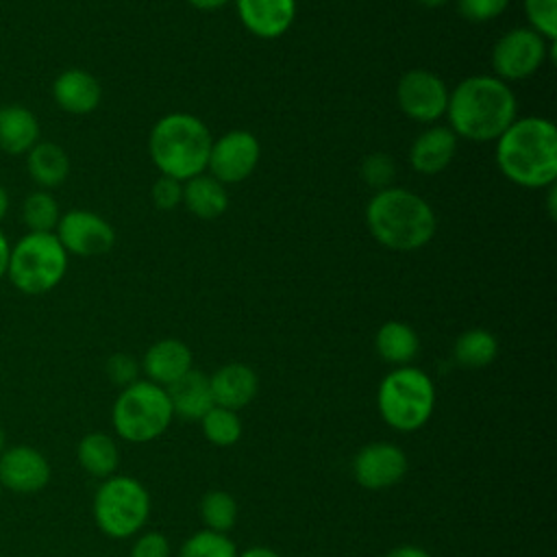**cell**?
Segmentation results:
<instances>
[{
  "instance_id": "obj_1",
  "label": "cell",
  "mask_w": 557,
  "mask_h": 557,
  "mask_svg": "<svg viewBox=\"0 0 557 557\" xmlns=\"http://www.w3.org/2000/svg\"><path fill=\"white\" fill-rule=\"evenodd\" d=\"M500 174L524 189H546L557 178V128L548 117H516L496 139Z\"/></svg>"
},
{
  "instance_id": "obj_2",
  "label": "cell",
  "mask_w": 557,
  "mask_h": 557,
  "mask_svg": "<svg viewBox=\"0 0 557 557\" xmlns=\"http://www.w3.org/2000/svg\"><path fill=\"white\" fill-rule=\"evenodd\" d=\"M518 102L509 83L494 74H474L448 94V128L468 141H496L518 117Z\"/></svg>"
},
{
  "instance_id": "obj_3",
  "label": "cell",
  "mask_w": 557,
  "mask_h": 557,
  "mask_svg": "<svg viewBox=\"0 0 557 557\" xmlns=\"http://www.w3.org/2000/svg\"><path fill=\"white\" fill-rule=\"evenodd\" d=\"M366 226L383 248L413 252L433 239L437 218L420 194L392 185L368 200Z\"/></svg>"
},
{
  "instance_id": "obj_4",
  "label": "cell",
  "mask_w": 557,
  "mask_h": 557,
  "mask_svg": "<svg viewBox=\"0 0 557 557\" xmlns=\"http://www.w3.org/2000/svg\"><path fill=\"white\" fill-rule=\"evenodd\" d=\"M211 131L207 124L185 111H174L154 122L148 135V154L161 176L185 183L207 172L211 152Z\"/></svg>"
},
{
  "instance_id": "obj_5",
  "label": "cell",
  "mask_w": 557,
  "mask_h": 557,
  "mask_svg": "<svg viewBox=\"0 0 557 557\" xmlns=\"http://www.w3.org/2000/svg\"><path fill=\"white\" fill-rule=\"evenodd\" d=\"M376 405L381 418L396 431L424 426L435 407V387L426 372L413 366H398L379 385Z\"/></svg>"
},
{
  "instance_id": "obj_6",
  "label": "cell",
  "mask_w": 557,
  "mask_h": 557,
  "mask_svg": "<svg viewBox=\"0 0 557 557\" xmlns=\"http://www.w3.org/2000/svg\"><path fill=\"white\" fill-rule=\"evenodd\" d=\"M67 252L54 233H26L9 255L7 276L15 289L39 296L54 289L67 270Z\"/></svg>"
},
{
  "instance_id": "obj_7",
  "label": "cell",
  "mask_w": 557,
  "mask_h": 557,
  "mask_svg": "<svg viewBox=\"0 0 557 557\" xmlns=\"http://www.w3.org/2000/svg\"><path fill=\"white\" fill-rule=\"evenodd\" d=\"M174 411L165 387L152 381H135L122 387L111 409L115 433L133 444L157 440L172 422Z\"/></svg>"
},
{
  "instance_id": "obj_8",
  "label": "cell",
  "mask_w": 557,
  "mask_h": 557,
  "mask_svg": "<svg viewBox=\"0 0 557 557\" xmlns=\"http://www.w3.org/2000/svg\"><path fill=\"white\" fill-rule=\"evenodd\" d=\"M150 496L146 487L124 474H111L94 494V520L98 529L115 540L135 535L148 520Z\"/></svg>"
},
{
  "instance_id": "obj_9",
  "label": "cell",
  "mask_w": 557,
  "mask_h": 557,
  "mask_svg": "<svg viewBox=\"0 0 557 557\" xmlns=\"http://www.w3.org/2000/svg\"><path fill=\"white\" fill-rule=\"evenodd\" d=\"M555 57V41H546L529 26L505 30L492 46L494 76L505 83H516L533 76L544 61Z\"/></svg>"
},
{
  "instance_id": "obj_10",
  "label": "cell",
  "mask_w": 557,
  "mask_h": 557,
  "mask_svg": "<svg viewBox=\"0 0 557 557\" xmlns=\"http://www.w3.org/2000/svg\"><path fill=\"white\" fill-rule=\"evenodd\" d=\"M448 94L444 78L431 70L413 67L398 78L396 102L398 109L413 122L435 124L446 115Z\"/></svg>"
},
{
  "instance_id": "obj_11",
  "label": "cell",
  "mask_w": 557,
  "mask_h": 557,
  "mask_svg": "<svg viewBox=\"0 0 557 557\" xmlns=\"http://www.w3.org/2000/svg\"><path fill=\"white\" fill-rule=\"evenodd\" d=\"M261 159V144L257 135L244 128H233L213 139L207 170L222 185L246 181Z\"/></svg>"
},
{
  "instance_id": "obj_12",
  "label": "cell",
  "mask_w": 557,
  "mask_h": 557,
  "mask_svg": "<svg viewBox=\"0 0 557 557\" xmlns=\"http://www.w3.org/2000/svg\"><path fill=\"white\" fill-rule=\"evenodd\" d=\"M54 235L63 250L76 257H100L115 244L113 226L100 213L89 209L65 211L57 222Z\"/></svg>"
},
{
  "instance_id": "obj_13",
  "label": "cell",
  "mask_w": 557,
  "mask_h": 557,
  "mask_svg": "<svg viewBox=\"0 0 557 557\" xmlns=\"http://www.w3.org/2000/svg\"><path fill=\"white\" fill-rule=\"evenodd\" d=\"M50 481V463L41 450L17 444L0 455V487L15 494H35Z\"/></svg>"
},
{
  "instance_id": "obj_14",
  "label": "cell",
  "mask_w": 557,
  "mask_h": 557,
  "mask_svg": "<svg viewBox=\"0 0 557 557\" xmlns=\"http://www.w3.org/2000/svg\"><path fill=\"white\" fill-rule=\"evenodd\" d=\"M352 472L361 487L385 490L405 476L407 457L398 446L389 442H372L357 453Z\"/></svg>"
},
{
  "instance_id": "obj_15",
  "label": "cell",
  "mask_w": 557,
  "mask_h": 557,
  "mask_svg": "<svg viewBox=\"0 0 557 557\" xmlns=\"http://www.w3.org/2000/svg\"><path fill=\"white\" fill-rule=\"evenodd\" d=\"M242 26L259 39L285 35L296 20V0H233Z\"/></svg>"
},
{
  "instance_id": "obj_16",
  "label": "cell",
  "mask_w": 557,
  "mask_h": 557,
  "mask_svg": "<svg viewBox=\"0 0 557 557\" xmlns=\"http://www.w3.org/2000/svg\"><path fill=\"white\" fill-rule=\"evenodd\" d=\"M457 135L442 124H429L409 146V165L418 174L444 172L457 154Z\"/></svg>"
},
{
  "instance_id": "obj_17",
  "label": "cell",
  "mask_w": 557,
  "mask_h": 557,
  "mask_svg": "<svg viewBox=\"0 0 557 557\" xmlns=\"http://www.w3.org/2000/svg\"><path fill=\"white\" fill-rule=\"evenodd\" d=\"M52 98L61 111L72 115H87L100 104L102 87L91 72L70 67L54 78Z\"/></svg>"
},
{
  "instance_id": "obj_18",
  "label": "cell",
  "mask_w": 557,
  "mask_h": 557,
  "mask_svg": "<svg viewBox=\"0 0 557 557\" xmlns=\"http://www.w3.org/2000/svg\"><path fill=\"white\" fill-rule=\"evenodd\" d=\"M191 363H194V357L189 346L174 337L154 342L141 359V368L148 381L161 387H168L174 381H178L183 374H187L191 370Z\"/></svg>"
},
{
  "instance_id": "obj_19",
  "label": "cell",
  "mask_w": 557,
  "mask_h": 557,
  "mask_svg": "<svg viewBox=\"0 0 557 557\" xmlns=\"http://www.w3.org/2000/svg\"><path fill=\"white\" fill-rule=\"evenodd\" d=\"M209 385H211L213 403L218 407L237 411V409L246 407L257 396L259 376L250 366L233 361V363L218 368L209 376Z\"/></svg>"
},
{
  "instance_id": "obj_20",
  "label": "cell",
  "mask_w": 557,
  "mask_h": 557,
  "mask_svg": "<svg viewBox=\"0 0 557 557\" xmlns=\"http://www.w3.org/2000/svg\"><path fill=\"white\" fill-rule=\"evenodd\" d=\"M172 411L183 418V420H202V416L215 407L213 396H211V385L209 376L200 370H189L183 374L178 381L165 387Z\"/></svg>"
},
{
  "instance_id": "obj_21",
  "label": "cell",
  "mask_w": 557,
  "mask_h": 557,
  "mask_svg": "<svg viewBox=\"0 0 557 557\" xmlns=\"http://www.w3.org/2000/svg\"><path fill=\"white\" fill-rule=\"evenodd\" d=\"M181 205L200 220H215L228 209L226 185L215 181L209 172L191 176L183 183Z\"/></svg>"
},
{
  "instance_id": "obj_22",
  "label": "cell",
  "mask_w": 557,
  "mask_h": 557,
  "mask_svg": "<svg viewBox=\"0 0 557 557\" xmlns=\"http://www.w3.org/2000/svg\"><path fill=\"white\" fill-rule=\"evenodd\" d=\"M39 141V122L22 104L0 107V150L7 154H26Z\"/></svg>"
},
{
  "instance_id": "obj_23",
  "label": "cell",
  "mask_w": 557,
  "mask_h": 557,
  "mask_svg": "<svg viewBox=\"0 0 557 557\" xmlns=\"http://www.w3.org/2000/svg\"><path fill=\"white\" fill-rule=\"evenodd\" d=\"M26 170L41 189H54L70 174V157L54 141H37L26 152Z\"/></svg>"
},
{
  "instance_id": "obj_24",
  "label": "cell",
  "mask_w": 557,
  "mask_h": 557,
  "mask_svg": "<svg viewBox=\"0 0 557 557\" xmlns=\"http://www.w3.org/2000/svg\"><path fill=\"white\" fill-rule=\"evenodd\" d=\"M374 348L383 361L394 366H407L418 355L420 339L407 322L389 320L376 331Z\"/></svg>"
},
{
  "instance_id": "obj_25",
  "label": "cell",
  "mask_w": 557,
  "mask_h": 557,
  "mask_svg": "<svg viewBox=\"0 0 557 557\" xmlns=\"http://www.w3.org/2000/svg\"><path fill=\"white\" fill-rule=\"evenodd\" d=\"M76 457L81 468L98 479H109L120 463V453L107 433H87L76 448Z\"/></svg>"
},
{
  "instance_id": "obj_26",
  "label": "cell",
  "mask_w": 557,
  "mask_h": 557,
  "mask_svg": "<svg viewBox=\"0 0 557 557\" xmlns=\"http://www.w3.org/2000/svg\"><path fill=\"white\" fill-rule=\"evenodd\" d=\"M498 355L496 337L485 329H468L463 331L453 346V357L461 368H485Z\"/></svg>"
},
{
  "instance_id": "obj_27",
  "label": "cell",
  "mask_w": 557,
  "mask_h": 557,
  "mask_svg": "<svg viewBox=\"0 0 557 557\" xmlns=\"http://www.w3.org/2000/svg\"><path fill=\"white\" fill-rule=\"evenodd\" d=\"M61 218L59 205L48 189H37L22 205V220L30 233H54Z\"/></svg>"
},
{
  "instance_id": "obj_28",
  "label": "cell",
  "mask_w": 557,
  "mask_h": 557,
  "mask_svg": "<svg viewBox=\"0 0 557 557\" xmlns=\"http://www.w3.org/2000/svg\"><path fill=\"white\" fill-rule=\"evenodd\" d=\"M200 518L207 529L226 533L237 520V503L224 490H211L200 500Z\"/></svg>"
},
{
  "instance_id": "obj_29",
  "label": "cell",
  "mask_w": 557,
  "mask_h": 557,
  "mask_svg": "<svg viewBox=\"0 0 557 557\" xmlns=\"http://www.w3.org/2000/svg\"><path fill=\"white\" fill-rule=\"evenodd\" d=\"M200 424L205 437L215 446H231L242 437V420L233 409L215 405L202 416Z\"/></svg>"
},
{
  "instance_id": "obj_30",
  "label": "cell",
  "mask_w": 557,
  "mask_h": 557,
  "mask_svg": "<svg viewBox=\"0 0 557 557\" xmlns=\"http://www.w3.org/2000/svg\"><path fill=\"white\" fill-rule=\"evenodd\" d=\"M178 557H237L235 544L218 531L202 529L194 533L178 550Z\"/></svg>"
},
{
  "instance_id": "obj_31",
  "label": "cell",
  "mask_w": 557,
  "mask_h": 557,
  "mask_svg": "<svg viewBox=\"0 0 557 557\" xmlns=\"http://www.w3.org/2000/svg\"><path fill=\"white\" fill-rule=\"evenodd\" d=\"M359 174L374 191L387 189L396 178V161L387 152H372L361 161Z\"/></svg>"
},
{
  "instance_id": "obj_32",
  "label": "cell",
  "mask_w": 557,
  "mask_h": 557,
  "mask_svg": "<svg viewBox=\"0 0 557 557\" xmlns=\"http://www.w3.org/2000/svg\"><path fill=\"white\" fill-rule=\"evenodd\" d=\"M524 15L529 28L546 41L557 39V0H524Z\"/></svg>"
},
{
  "instance_id": "obj_33",
  "label": "cell",
  "mask_w": 557,
  "mask_h": 557,
  "mask_svg": "<svg viewBox=\"0 0 557 557\" xmlns=\"http://www.w3.org/2000/svg\"><path fill=\"white\" fill-rule=\"evenodd\" d=\"M509 7V0H457V11L463 20L481 24L496 20Z\"/></svg>"
},
{
  "instance_id": "obj_34",
  "label": "cell",
  "mask_w": 557,
  "mask_h": 557,
  "mask_svg": "<svg viewBox=\"0 0 557 557\" xmlns=\"http://www.w3.org/2000/svg\"><path fill=\"white\" fill-rule=\"evenodd\" d=\"M107 376L111 379V383L126 387L135 381H139V361L133 355L126 352H115L107 359Z\"/></svg>"
},
{
  "instance_id": "obj_35",
  "label": "cell",
  "mask_w": 557,
  "mask_h": 557,
  "mask_svg": "<svg viewBox=\"0 0 557 557\" xmlns=\"http://www.w3.org/2000/svg\"><path fill=\"white\" fill-rule=\"evenodd\" d=\"M150 198L157 209L172 211L183 202V183L170 176H159L150 189Z\"/></svg>"
},
{
  "instance_id": "obj_36",
  "label": "cell",
  "mask_w": 557,
  "mask_h": 557,
  "mask_svg": "<svg viewBox=\"0 0 557 557\" xmlns=\"http://www.w3.org/2000/svg\"><path fill=\"white\" fill-rule=\"evenodd\" d=\"M128 557H170V542L163 533H144L135 540Z\"/></svg>"
},
{
  "instance_id": "obj_37",
  "label": "cell",
  "mask_w": 557,
  "mask_h": 557,
  "mask_svg": "<svg viewBox=\"0 0 557 557\" xmlns=\"http://www.w3.org/2000/svg\"><path fill=\"white\" fill-rule=\"evenodd\" d=\"M385 557H431L424 548L420 546H411V544H405V546H398V548H392Z\"/></svg>"
},
{
  "instance_id": "obj_38",
  "label": "cell",
  "mask_w": 557,
  "mask_h": 557,
  "mask_svg": "<svg viewBox=\"0 0 557 557\" xmlns=\"http://www.w3.org/2000/svg\"><path fill=\"white\" fill-rule=\"evenodd\" d=\"M194 9H198V11H218V9H222V7H226L228 2H233V0H187Z\"/></svg>"
},
{
  "instance_id": "obj_39",
  "label": "cell",
  "mask_w": 557,
  "mask_h": 557,
  "mask_svg": "<svg viewBox=\"0 0 557 557\" xmlns=\"http://www.w3.org/2000/svg\"><path fill=\"white\" fill-rule=\"evenodd\" d=\"M9 255H11V246L4 237V233L0 231V278L7 276V268H9Z\"/></svg>"
},
{
  "instance_id": "obj_40",
  "label": "cell",
  "mask_w": 557,
  "mask_h": 557,
  "mask_svg": "<svg viewBox=\"0 0 557 557\" xmlns=\"http://www.w3.org/2000/svg\"><path fill=\"white\" fill-rule=\"evenodd\" d=\"M237 557H281V555L276 550H272V548H265V546H252V548L244 550Z\"/></svg>"
},
{
  "instance_id": "obj_41",
  "label": "cell",
  "mask_w": 557,
  "mask_h": 557,
  "mask_svg": "<svg viewBox=\"0 0 557 557\" xmlns=\"http://www.w3.org/2000/svg\"><path fill=\"white\" fill-rule=\"evenodd\" d=\"M548 189V196H546V202H548V215L550 218H555L557 215V211H555V185H550V187H546Z\"/></svg>"
},
{
  "instance_id": "obj_42",
  "label": "cell",
  "mask_w": 557,
  "mask_h": 557,
  "mask_svg": "<svg viewBox=\"0 0 557 557\" xmlns=\"http://www.w3.org/2000/svg\"><path fill=\"white\" fill-rule=\"evenodd\" d=\"M7 211H9V194H7V189L0 185V220L7 215Z\"/></svg>"
},
{
  "instance_id": "obj_43",
  "label": "cell",
  "mask_w": 557,
  "mask_h": 557,
  "mask_svg": "<svg viewBox=\"0 0 557 557\" xmlns=\"http://www.w3.org/2000/svg\"><path fill=\"white\" fill-rule=\"evenodd\" d=\"M416 2H420L422 7H431V9H435V7H442V4H446L448 0H416Z\"/></svg>"
},
{
  "instance_id": "obj_44",
  "label": "cell",
  "mask_w": 557,
  "mask_h": 557,
  "mask_svg": "<svg viewBox=\"0 0 557 557\" xmlns=\"http://www.w3.org/2000/svg\"><path fill=\"white\" fill-rule=\"evenodd\" d=\"M4 448H7V433H4V429L0 426V455L4 453Z\"/></svg>"
},
{
  "instance_id": "obj_45",
  "label": "cell",
  "mask_w": 557,
  "mask_h": 557,
  "mask_svg": "<svg viewBox=\"0 0 557 557\" xmlns=\"http://www.w3.org/2000/svg\"><path fill=\"white\" fill-rule=\"evenodd\" d=\"M0 496H2V487H0Z\"/></svg>"
}]
</instances>
